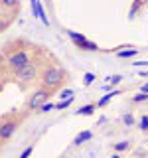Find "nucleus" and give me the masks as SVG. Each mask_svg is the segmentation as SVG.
Returning <instances> with one entry per match:
<instances>
[{"label": "nucleus", "mask_w": 148, "mask_h": 158, "mask_svg": "<svg viewBox=\"0 0 148 158\" xmlns=\"http://www.w3.org/2000/svg\"><path fill=\"white\" fill-rule=\"evenodd\" d=\"M67 81H69V73L63 67H57V65L42 67V73H39V83H42V87L57 91V89Z\"/></svg>", "instance_id": "1"}, {"label": "nucleus", "mask_w": 148, "mask_h": 158, "mask_svg": "<svg viewBox=\"0 0 148 158\" xmlns=\"http://www.w3.org/2000/svg\"><path fill=\"white\" fill-rule=\"evenodd\" d=\"M28 63H32V56H30L28 49H16V52H10L8 53V59H6V65L12 73L20 71V69H24L28 65Z\"/></svg>", "instance_id": "2"}, {"label": "nucleus", "mask_w": 148, "mask_h": 158, "mask_svg": "<svg viewBox=\"0 0 148 158\" xmlns=\"http://www.w3.org/2000/svg\"><path fill=\"white\" fill-rule=\"evenodd\" d=\"M20 123H22V115H8L0 121V144L12 138V135L18 131Z\"/></svg>", "instance_id": "3"}, {"label": "nucleus", "mask_w": 148, "mask_h": 158, "mask_svg": "<svg viewBox=\"0 0 148 158\" xmlns=\"http://www.w3.org/2000/svg\"><path fill=\"white\" fill-rule=\"evenodd\" d=\"M39 73H42V69H39V63L36 61H32V63H28L24 69H20V71L14 73V79L20 83V85H28V83H34V81H38L39 79Z\"/></svg>", "instance_id": "4"}, {"label": "nucleus", "mask_w": 148, "mask_h": 158, "mask_svg": "<svg viewBox=\"0 0 148 158\" xmlns=\"http://www.w3.org/2000/svg\"><path fill=\"white\" fill-rule=\"evenodd\" d=\"M53 93H56V91H51V89H47V87H39L38 91H34L32 95H30L28 103H26V109H28V111H38L43 103H47V99L51 97Z\"/></svg>", "instance_id": "5"}, {"label": "nucleus", "mask_w": 148, "mask_h": 158, "mask_svg": "<svg viewBox=\"0 0 148 158\" xmlns=\"http://www.w3.org/2000/svg\"><path fill=\"white\" fill-rule=\"evenodd\" d=\"M67 36H69V40H71V42L75 44L79 49H83V52H99V49H101L95 42H89V40L83 36V34H79V32L67 30Z\"/></svg>", "instance_id": "6"}, {"label": "nucleus", "mask_w": 148, "mask_h": 158, "mask_svg": "<svg viewBox=\"0 0 148 158\" xmlns=\"http://www.w3.org/2000/svg\"><path fill=\"white\" fill-rule=\"evenodd\" d=\"M91 138H93V132L91 131H81L79 135H75V138H73V144L81 146V144H85V142H89Z\"/></svg>", "instance_id": "7"}, {"label": "nucleus", "mask_w": 148, "mask_h": 158, "mask_svg": "<svg viewBox=\"0 0 148 158\" xmlns=\"http://www.w3.org/2000/svg\"><path fill=\"white\" fill-rule=\"evenodd\" d=\"M113 152H118V154H122V152H128L132 148V142L130 140H118V142H113Z\"/></svg>", "instance_id": "8"}, {"label": "nucleus", "mask_w": 148, "mask_h": 158, "mask_svg": "<svg viewBox=\"0 0 148 158\" xmlns=\"http://www.w3.org/2000/svg\"><path fill=\"white\" fill-rule=\"evenodd\" d=\"M95 111H97V103H89V105L79 107L77 111H75V115L77 117H89V115H93Z\"/></svg>", "instance_id": "9"}, {"label": "nucleus", "mask_w": 148, "mask_h": 158, "mask_svg": "<svg viewBox=\"0 0 148 158\" xmlns=\"http://www.w3.org/2000/svg\"><path fill=\"white\" fill-rule=\"evenodd\" d=\"M117 95H121V89H111V91H109V93H107V95H105V97H101V99H99V101H97V109H101V107H105V105H107V103H109V101H111V99H113V97H117Z\"/></svg>", "instance_id": "10"}, {"label": "nucleus", "mask_w": 148, "mask_h": 158, "mask_svg": "<svg viewBox=\"0 0 148 158\" xmlns=\"http://www.w3.org/2000/svg\"><path fill=\"white\" fill-rule=\"evenodd\" d=\"M130 48V46H128ZM138 52H140V49L138 48H130V49H118L117 52V57H121V59H128V57H134V56H138Z\"/></svg>", "instance_id": "11"}, {"label": "nucleus", "mask_w": 148, "mask_h": 158, "mask_svg": "<svg viewBox=\"0 0 148 158\" xmlns=\"http://www.w3.org/2000/svg\"><path fill=\"white\" fill-rule=\"evenodd\" d=\"M142 6H144V0H134V2H132V6H130V10H128V18H134L136 14H138V10H140Z\"/></svg>", "instance_id": "12"}, {"label": "nucleus", "mask_w": 148, "mask_h": 158, "mask_svg": "<svg viewBox=\"0 0 148 158\" xmlns=\"http://www.w3.org/2000/svg\"><path fill=\"white\" fill-rule=\"evenodd\" d=\"M136 127L140 128L144 135H148V115H142V117H138L136 118Z\"/></svg>", "instance_id": "13"}, {"label": "nucleus", "mask_w": 148, "mask_h": 158, "mask_svg": "<svg viewBox=\"0 0 148 158\" xmlns=\"http://www.w3.org/2000/svg\"><path fill=\"white\" fill-rule=\"evenodd\" d=\"M148 101V93H140L138 91L136 95L130 97V103H134V105H140V103H146Z\"/></svg>", "instance_id": "14"}, {"label": "nucleus", "mask_w": 148, "mask_h": 158, "mask_svg": "<svg viewBox=\"0 0 148 158\" xmlns=\"http://www.w3.org/2000/svg\"><path fill=\"white\" fill-rule=\"evenodd\" d=\"M18 2L20 0H0V6L4 10H14V8H18Z\"/></svg>", "instance_id": "15"}, {"label": "nucleus", "mask_w": 148, "mask_h": 158, "mask_svg": "<svg viewBox=\"0 0 148 158\" xmlns=\"http://www.w3.org/2000/svg\"><path fill=\"white\" fill-rule=\"evenodd\" d=\"M122 123H125L126 127H136V117L132 115V113H126V115L122 117Z\"/></svg>", "instance_id": "16"}, {"label": "nucleus", "mask_w": 148, "mask_h": 158, "mask_svg": "<svg viewBox=\"0 0 148 158\" xmlns=\"http://www.w3.org/2000/svg\"><path fill=\"white\" fill-rule=\"evenodd\" d=\"M34 148H36V142H32V144H28L26 148L22 150V154H20L18 158H30L32 156V152H34Z\"/></svg>", "instance_id": "17"}, {"label": "nucleus", "mask_w": 148, "mask_h": 158, "mask_svg": "<svg viewBox=\"0 0 148 158\" xmlns=\"http://www.w3.org/2000/svg\"><path fill=\"white\" fill-rule=\"evenodd\" d=\"M73 103V97H69V99H63V101H59V103H56V109L57 111H63V109H67L69 105Z\"/></svg>", "instance_id": "18"}, {"label": "nucleus", "mask_w": 148, "mask_h": 158, "mask_svg": "<svg viewBox=\"0 0 148 158\" xmlns=\"http://www.w3.org/2000/svg\"><path fill=\"white\" fill-rule=\"evenodd\" d=\"M122 79H125V77H122V75H118V73H117V75H111V77H107V81H109V87H115V85H118V83H121Z\"/></svg>", "instance_id": "19"}, {"label": "nucleus", "mask_w": 148, "mask_h": 158, "mask_svg": "<svg viewBox=\"0 0 148 158\" xmlns=\"http://www.w3.org/2000/svg\"><path fill=\"white\" fill-rule=\"evenodd\" d=\"M95 79H97V75H95V73L87 71L85 75H83V83H85V85H93V83H95Z\"/></svg>", "instance_id": "20"}, {"label": "nucleus", "mask_w": 148, "mask_h": 158, "mask_svg": "<svg viewBox=\"0 0 148 158\" xmlns=\"http://www.w3.org/2000/svg\"><path fill=\"white\" fill-rule=\"evenodd\" d=\"M51 109H56V103H49L47 101V103H43V105L39 107L36 113H47V111H51Z\"/></svg>", "instance_id": "21"}, {"label": "nucleus", "mask_w": 148, "mask_h": 158, "mask_svg": "<svg viewBox=\"0 0 148 158\" xmlns=\"http://www.w3.org/2000/svg\"><path fill=\"white\" fill-rule=\"evenodd\" d=\"M59 97H61V101H63V99H69V97H73V91H71V89H65V91L59 93Z\"/></svg>", "instance_id": "22"}, {"label": "nucleus", "mask_w": 148, "mask_h": 158, "mask_svg": "<svg viewBox=\"0 0 148 158\" xmlns=\"http://www.w3.org/2000/svg\"><path fill=\"white\" fill-rule=\"evenodd\" d=\"M132 65L134 67H148V61H134Z\"/></svg>", "instance_id": "23"}, {"label": "nucleus", "mask_w": 148, "mask_h": 158, "mask_svg": "<svg viewBox=\"0 0 148 158\" xmlns=\"http://www.w3.org/2000/svg\"><path fill=\"white\" fill-rule=\"evenodd\" d=\"M140 93H148V81H146V83H142V85H140Z\"/></svg>", "instance_id": "24"}, {"label": "nucleus", "mask_w": 148, "mask_h": 158, "mask_svg": "<svg viewBox=\"0 0 148 158\" xmlns=\"http://www.w3.org/2000/svg\"><path fill=\"white\" fill-rule=\"evenodd\" d=\"M111 158H122V156H121V154H118V152H115V154H113Z\"/></svg>", "instance_id": "25"}]
</instances>
